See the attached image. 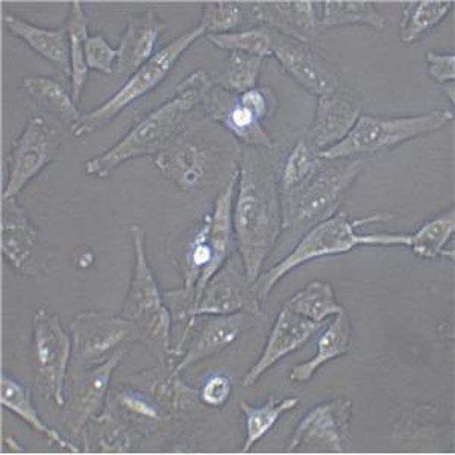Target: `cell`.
<instances>
[{"instance_id":"d6a6232c","label":"cell","mask_w":455,"mask_h":455,"mask_svg":"<svg viewBox=\"0 0 455 455\" xmlns=\"http://www.w3.org/2000/svg\"><path fill=\"white\" fill-rule=\"evenodd\" d=\"M263 66L264 58L248 53L229 52L216 76H212V84L229 93H244L259 85Z\"/></svg>"},{"instance_id":"3957f363","label":"cell","mask_w":455,"mask_h":455,"mask_svg":"<svg viewBox=\"0 0 455 455\" xmlns=\"http://www.w3.org/2000/svg\"><path fill=\"white\" fill-rule=\"evenodd\" d=\"M394 214L381 212L362 219H351L345 212H337L332 218L317 223L310 228L295 249L285 255L274 267L261 272L255 281L261 302H266L272 290L281 280L304 264L315 259L343 255L351 252L358 246H379V248H395L405 246L407 234L394 233H360V228L372 223L388 222Z\"/></svg>"},{"instance_id":"6da1fadb","label":"cell","mask_w":455,"mask_h":455,"mask_svg":"<svg viewBox=\"0 0 455 455\" xmlns=\"http://www.w3.org/2000/svg\"><path fill=\"white\" fill-rule=\"evenodd\" d=\"M233 202L234 237L249 281L259 280L283 233L280 181L261 148L240 149Z\"/></svg>"},{"instance_id":"60d3db41","label":"cell","mask_w":455,"mask_h":455,"mask_svg":"<svg viewBox=\"0 0 455 455\" xmlns=\"http://www.w3.org/2000/svg\"><path fill=\"white\" fill-rule=\"evenodd\" d=\"M427 60V73L429 78L435 83L445 85L448 83H454L455 79V55L454 53L437 52L428 51L425 53Z\"/></svg>"},{"instance_id":"f35d334b","label":"cell","mask_w":455,"mask_h":455,"mask_svg":"<svg viewBox=\"0 0 455 455\" xmlns=\"http://www.w3.org/2000/svg\"><path fill=\"white\" fill-rule=\"evenodd\" d=\"M233 379L225 373H214L208 377L197 390V399L205 407L212 410L223 409L233 395Z\"/></svg>"},{"instance_id":"52a82bcc","label":"cell","mask_w":455,"mask_h":455,"mask_svg":"<svg viewBox=\"0 0 455 455\" xmlns=\"http://www.w3.org/2000/svg\"><path fill=\"white\" fill-rule=\"evenodd\" d=\"M205 36H207L205 29L201 25H196L192 29L182 32L181 36H175L169 44L160 49L137 72L132 73L113 96H109L105 102L92 111L84 113L78 124L70 130L73 137L83 139V137L98 132L107 124H111L128 107L148 96L150 92H154L169 76L172 68H175L176 62L181 60L182 55L199 38Z\"/></svg>"},{"instance_id":"d6986e66","label":"cell","mask_w":455,"mask_h":455,"mask_svg":"<svg viewBox=\"0 0 455 455\" xmlns=\"http://www.w3.org/2000/svg\"><path fill=\"white\" fill-rule=\"evenodd\" d=\"M322 326L323 323L304 319L283 307L270 330L261 355L249 368L248 372L244 373L242 386L244 388L254 387L264 373L274 368L275 364H278L283 358L289 357L290 354L299 351L300 347H306L307 343L321 331Z\"/></svg>"},{"instance_id":"ffe728a7","label":"cell","mask_w":455,"mask_h":455,"mask_svg":"<svg viewBox=\"0 0 455 455\" xmlns=\"http://www.w3.org/2000/svg\"><path fill=\"white\" fill-rule=\"evenodd\" d=\"M363 105L362 96L345 85L319 96L315 120L307 132L315 150L321 152L343 140L360 119Z\"/></svg>"},{"instance_id":"ee69618b","label":"cell","mask_w":455,"mask_h":455,"mask_svg":"<svg viewBox=\"0 0 455 455\" xmlns=\"http://www.w3.org/2000/svg\"><path fill=\"white\" fill-rule=\"evenodd\" d=\"M6 443H8V445L10 446H12V448H14V446H21L19 445V443H16V440H14V437H8V439H6ZM17 451H19V452H21V451H23V448H17Z\"/></svg>"},{"instance_id":"8992f818","label":"cell","mask_w":455,"mask_h":455,"mask_svg":"<svg viewBox=\"0 0 455 455\" xmlns=\"http://www.w3.org/2000/svg\"><path fill=\"white\" fill-rule=\"evenodd\" d=\"M454 120L452 109H435L418 116L379 117L362 114L349 134L337 145L321 150L323 160H347L375 156L407 141L442 131Z\"/></svg>"},{"instance_id":"836d02e7","label":"cell","mask_w":455,"mask_h":455,"mask_svg":"<svg viewBox=\"0 0 455 455\" xmlns=\"http://www.w3.org/2000/svg\"><path fill=\"white\" fill-rule=\"evenodd\" d=\"M274 29L266 25L243 29V31L228 32V34H208L207 40L212 46L227 52H242L259 58L272 57Z\"/></svg>"},{"instance_id":"7402d4cb","label":"cell","mask_w":455,"mask_h":455,"mask_svg":"<svg viewBox=\"0 0 455 455\" xmlns=\"http://www.w3.org/2000/svg\"><path fill=\"white\" fill-rule=\"evenodd\" d=\"M167 23L156 16L154 10L132 12L126 17V28L120 36L119 61L116 73L119 76L130 78L132 73L149 61L156 55V47L163 34L166 32Z\"/></svg>"},{"instance_id":"d4e9b609","label":"cell","mask_w":455,"mask_h":455,"mask_svg":"<svg viewBox=\"0 0 455 455\" xmlns=\"http://www.w3.org/2000/svg\"><path fill=\"white\" fill-rule=\"evenodd\" d=\"M352 322L347 310L334 315L330 325L317 337L315 354L310 360L295 364L290 371L291 383L307 384L315 372L336 358L347 355L351 351Z\"/></svg>"},{"instance_id":"5b68a950","label":"cell","mask_w":455,"mask_h":455,"mask_svg":"<svg viewBox=\"0 0 455 455\" xmlns=\"http://www.w3.org/2000/svg\"><path fill=\"white\" fill-rule=\"evenodd\" d=\"M130 234L134 248V269L120 315L134 323L141 343L164 364L171 362L173 349L171 311L148 261L145 228L134 223L130 227Z\"/></svg>"},{"instance_id":"277c9868","label":"cell","mask_w":455,"mask_h":455,"mask_svg":"<svg viewBox=\"0 0 455 455\" xmlns=\"http://www.w3.org/2000/svg\"><path fill=\"white\" fill-rule=\"evenodd\" d=\"M364 160H323L306 181L280 192L283 231L306 234L310 228L332 218L362 175Z\"/></svg>"},{"instance_id":"30bf717a","label":"cell","mask_w":455,"mask_h":455,"mask_svg":"<svg viewBox=\"0 0 455 455\" xmlns=\"http://www.w3.org/2000/svg\"><path fill=\"white\" fill-rule=\"evenodd\" d=\"M2 257L21 278H42L53 261L51 240L29 219L19 197L2 199Z\"/></svg>"},{"instance_id":"4fadbf2b","label":"cell","mask_w":455,"mask_h":455,"mask_svg":"<svg viewBox=\"0 0 455 455\" xmlns=\"http://www.w3.org/2000/svg\"><path fill=\"white\" fill-rule=\"evenodd\" d=\"M252 315L263 317V302L259 299L257 285L248 280L243 263L235 254L223 264L208 281L197 300L193 317L199 315Z\"/></svg>"},{"instance_id":"9c48e42d","label":"cell","mask_w":455,"mask_h":455,"mask_svg":"<svg viewBox=\"0 0 455 455\" xmlns=\"http://www.w3.org/2000/svg\"><path fill=\"white\" fill-rule=\"evenodd\" d=\"M70 336L72 362L68 377L107 362L116 352L130 351L134 343L140 341L132 322L107 311H84L75 315L70 323Z\"/></svg>"},{"instance_id":"ab89813d","label":"cell","mask_w":455,"mask_h":455,"mask_svg":"<svg viewBox=\"0 0 455 455\" xmlns=\"http://www.w3.org/2000/svg\"><path fill=\"white\" fill-rule=\"evenodd\" d=\"M237 96L240 102L251 109L259 122L274 117L278 108V98L269 85H257Z\"/></svg>"},{"instance_id":"ac0fdd59","label":"cell","mask_w":455,"mask_h":455,"mask_svg":"<svg viewBox=\"0 0 455 455\" xmlns=\"http://www.w3.org/2000/svg\"><path fill=\"white\" fill-rule=\"evenodd\" d=\"M201 107L208 119L222 124L227 132L246 148L274 149L276 143L251 109L246 108L237 94L210 84L202 93Z\"/></svg>"},{"instance_id":"2e32d148","label":"cell","mask_w":455,"mask_h":455,"mask_svg":"<svg viewBox=\"0 0 455 455\" xmlns=\"http://www.w3.org/2000/svg\"><path fill=\"white\" fill-rule=\"evenodd\" d=\"M272 57L307 93L323 96L340 87V79L330 62L325 61L310 43L298 42L274 32Z\"/></svg>"},{"instance_id":"9a60e30c","label":"cell","mask_w":455,"mask_h":455,"mask_svg":"<svg viewBox=\"0 0 455 455\" xmlns=\"http://www.w3.org/2000/svg\"><path fill=\"white\" fill-rule=\"evenodd\" d=\"M128 349L114 355L94 368L68 378L64 422L75 437L83 435L87 425L105 411L107 394L116 369L124 362Z\"/></svg>"},{"instance_id":"484cf974","label":"cell","mask_w":455,"mask_h":455,"mask_svg":"<svg viewBox=\"0 0 455 455\" xmlns=\"http://www.w3.org/2000/svg\"><path fill=\"white\" fill-rule=\"evenodd\" d=\"M21 90L38 107L55 116L60 122L72 130L78 124L83 114L78 104L73 100L70 87L51 76H27L21 81Z\"/></svg>"},{"instance_id":"44dd1931","label":"cell","mask_w":455,"mask_h":455,"mask_svg":"<svg viewBox=\"0 0 455 455\" xmlns=\"http://www.w3.org/2000/svg\"><path fill=\"white\" fill-rule=\"evenodd\" d=\"M248 5L251 20L266 25L281 36L298 42H315L319 32V17L315 2L289 0V2H252Z\"/></svg>"},{"instance_id":"7c38bea8","label":"cell","mask_w":455,"mask_h":455,"mask_svg":"<svg viewBox=\"0 0 455 455\" xmlns=\"http://www.w3.org/2000/svg\"><path fill=\"white\" fill-rule=\"evenodd\" d=\"M192 124L176 135L169 145L154 156L161 175L181 192L193 193L202 188L212 173L216 150Z\"/></svg>"},{"instance_id":"5bb4252c","label":"cell","mask_w":455,"mask_h":455,"mask_svg":"<svg viewBox=\"0 0 455 455\" xmlns=\"http://www.w3.org/2000/svg\"><path fill=\"white\" fill-rule=\"evenodd\" d=\"M352 401L345 396L317 403L296 425L287 451L308 450L347 452L351 448Z\"/></svg>"},{"instance_id":"8d00e7d4","label":"cell","mask_w":455,"mask_h":455,"mask_svg":"<svg viewBox=\"0 0 455 455\" xmlns=\"http://www.w3.org/2000/svg\"><path fill=\"white\" fill-rule=\"evenodd\" d=\"M113 398L124 413H130L137 419L163 422L169 418L158 399L152 398L137 388H124L120 392H116Z\"/></svg>"},{"instance_id":"4316f807","label":"cell","mask_w":455,"mask_h":455,"mask_svg":"<svg viewBox=\"0 0 455 455\" xmlns=\"http://www.w3.org/2000/svg\"><path fill=\"white\" fill-rule=\"evenodd\" d=\"M455 231V210L451 207L446 212H440L435 218L422 223L418 231L407 234V243L416 257L424 259H446L454 261L455 254L452 249L446 248Z\"/></svg>"},{"instance_id":"83f0119b","label":"cell","mask_w":455,"mask_h":455,"mask_svg":"<svg viewBox=\"0 0 455 455\" xmlns=\"http://www.w3.org/2000/svg\"><path fill=\"white\" fill-rule=\"evenodd\" d=\"M387 19L377 4L368 0H326L322 4L319 31L341 27H369L383 31Z\"/></svg>"},{"instance_id":"74e56055","label":"cell","mask_w":455,"mask_h":455,"mask_svg":"<svg viewBox=\"0 0 455 455\" xmlns=\"http://www.w3.org/2000/svg\"><path fill=\"white\" fill-rule=\"evenodd\" d=\"M85 61L90 70L111 76L117 68L119 51L102 34H90L85 42Z\"/></svg>"},{"instance_id":"e575fe53","label":"cell","mask_w":455,"mask_h":455,"mask_svg":"<svg viewBox=\"0 0 455 455\" xmlns=\"http://www.w3.org/2000/svg\"><path fill=\"white\" fill-rule=\"evenodd\" d=\"M321 163L322 156H319V150H315V146L311 145L307 134L302 135L295 141V145L290 149L289 156L285 158L284 166L278 180L280 192H287L300 182L306 181L307 178L321 166Z\"/></svg>"},{"instance_id":"f546056e","label":"cell","mask_w":455,"mask_h":455,"mask_svg":"<svg viewBox=\"0 0 455 455\" xmlns=\"http://www.w3.org/2000/svg\"><path fill=\"white\" fill-rule=\"evenodd\" d=\"M300 399L296 396L276 399V396H269L263 405H252L246 401H240V410L244 416V452L252 450L259 440H263L269 435L270 429L278 424L281 416L299 405Z\"/></svg>"},{"instance_id":"b9f144b4","label":"cell","mask_w":455,"mask_h":455,"mask_svg":"<svg viewBox=\"0 0 455 455\" xmlns=\"http://www.w3.org/2000/svg\"><path fill=\"white\" fill-rule=\"evenodd\" d=\"M94 259H96V254H94L93 249H90L88 246H81L73 254V263L76 264V267L79 269H88L94 263Z\"/></svg>"},{"instance_id":"f1b7e54d","label":"cell","mask_w":455,"mask_h":455,"mask_svg":"<svg viewBox=\"0 0 455 455\" xmlns=\"http://www.w3.org/2000/svg\"><path fill=\"white\" fill-rule=\"evenodd\" d=\"M64 27L68 29V58H70L68 87L72 92L73 100L79 104L87 85L88 73H90L85 61V42L90 32H88V20L84 5L78 0L70 4Z\"/></svg>"},{"instance_id":"cb8c5ba5","label":"cell","mask_w":455,"mask_h":455,"mask_svg":"<svg viewBox=\"0 0 455 455\" xmlns=\"http://www.w3.org/2000/svg\"><path fill=\"white\" fill-rule=\"evenodd\" d=\"M0 387H2L0 403L4 409L16 414L19 419L23 420L29 428L34 429L36 435H43L51 445L58 446V448L73 452V454L83 452V450H79L78 446L70 440L62 437L58 429L52 428L46 420L43 419L42 414L38 413V410H36L31 390L25 384L17 381L16 378L10 373L4 372Z\"/></svg>"},{"instance_id":"4dcf8cb0","label":"cell","mask_w":455,"mask_h":455,"mask_svg":"<svg viewBox=\"0 0 455 455\" xmlns=\"http://www.w3.org/2000/svg\"><path fill=\"white\" fill-rule=\"evenodd\" d=\"M283 307L315 323H325L330 317L345 310L337 300L334 287L328 281L322 280L308 283L304 289L285 300Z\"/></svg>"},{"instance_id":"d590c367","label":"cell","mask_w":455,"mask_h":455,"mask_svg":"<svg viewBox=\"0 0 455 455\" xmlns=\"http://www.w3.org/2000/svg\"><path fill=\"white\" fill-rule=\"evenodd\" d=\"M251 20L248 5L237 2H205L202 4L201 25L208 34H228Z\"/></svg>"},{"instance_id":"7bdbcfd3","label":"cell","mask_w":455,"mask_h":455,"mask_svg":"<svg viewBox=\"0 0 455 455\" xmlns=\"http://www.w3.org/2000/svg\"><path fill=\"white\" fill-rule=\"evenodd\" d=\"M443 93L445 96H448V99L451 100V105L454 107L455 105V85L454 83H448L443 85Z\"/></svg>"},{"instance_id":"7a4b0ae2","label":"cell","mask_w":455,"mask_h":455,"mask_svg":"<svg viewBox=\"0 0 455 455\" xmlns=\"http://www.w3.org/2000/svg\"><path fill=\"white\" fill-rule=\"evenodd\" d=\"M212 83L201 68L188 75L167 102L146 114L116 145L85 161V176L107 180L128 161L160 154L188 124V116L201 105L202 93Z\"/></svg>"},{"instance_id":"603a6c76","label":"cell","mask_w":455,"mask_h":455,"mask_svg":"<svg viewBox=\"0 0 455 455\" xmlns=\"http://www.w3.org/2000/svg\"><path fill=\"white\" fill-rule=\"evenodd\" d=\"M2 23L11 36H17L31 51L44 58L47 62H51L62 78L70 81V58L66 27H36L11 11H5L2 14Z\"/></svg>"},{"instance_id":"8fae6325","label":"cell","mask_w":455,"mask_h":455,"mask_svg":"<svg viewBox=\"0 0 455 455\" xmlns=\"http://www.w3.org/2000/svg\"><path fill=\"white\" fill-rule=\"evenodd\" d=\"M61 154V135L42 116L28 117L8 156V175L2 199L20 196L23 190Z\"/></svg>"},{"instance_id":"ba28073f","label":"cell","mask_w":455,"mask_h":455,"mask_svg":"<svg viewBox=\"0 0 455 455\" xmlns=\"http://www.w3.org/2000/svg\"><path fill=\"white\" fill-rule=\"evenodd\" d=\"M31 358L36 390L53 401L58 409L66 405L68 369L72 362V336L60 315L42 306L32 315Z\"/></svg>"},{"instance_id":"e0dca14e","label":"cell","mask_w":455,"mask_h":455,"mask_svg":"<svg viewBox=\"0 0 455 455\" xmlns=\"http://www.w3.org/2000/svg\"><path fill=\"white\" fill-rule=\"evenodd\" d=\"M246 315H248L238 313L196 317L192 330L187 334L172 373L181 375L186 369L192 368L197 363L214 357L228 347H233L248 326Z\"/></svg>"},{"instance_id":"1f68e13d","label":"cell","mask_w":455,"mask_h":455,"mask_svg":"<svg viewBox=\"0 0 455 455\" xmlns=\"http://www.w3.org/2000/svg\"><path fill=\"white\" fill-rule=\"evenodd\" d=\"M454 2L422 0L410 2L403 6V17L399 23V40L403 44H414L422 40L429 31L439 27L450 16Z\"/></svg>"}]
</instances>
